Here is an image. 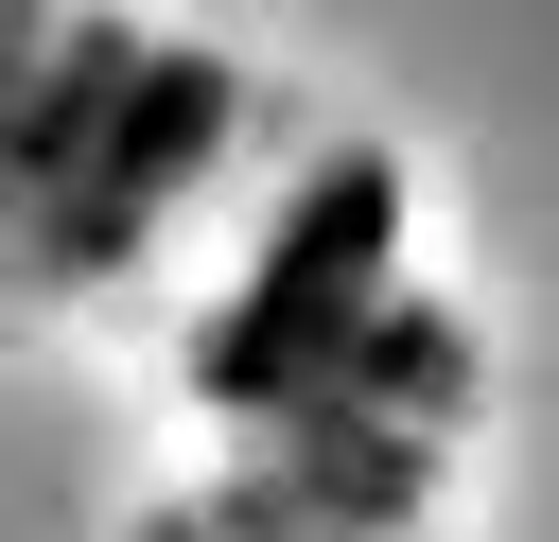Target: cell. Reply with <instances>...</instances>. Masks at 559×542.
<instances>
[{"label":"cell","mask_w":559,"mask_h":542,"mask_svg":"<svg viewBox=\"0 0 559 542\" xmlns=\"http://www.w3.org/2000/svg\"><path fill=\"white\" fill-rule=\"evenodd\" d=\"M227 140H245V70L157 52L87 0H0V262L17 280L140 262Z\"/></svg>","instance_id":"1"}]
</instances>
